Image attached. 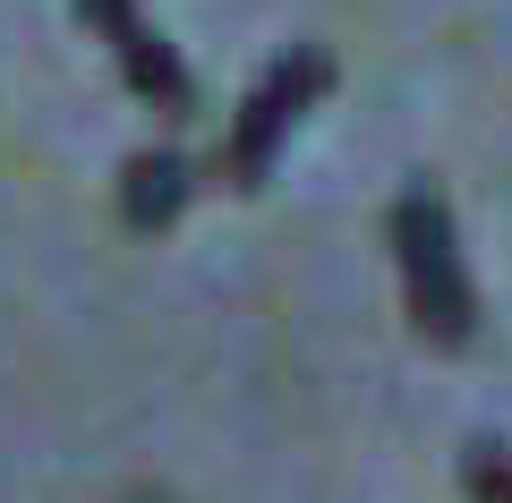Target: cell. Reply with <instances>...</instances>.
I'll return each mask as SVG.
<instances>
[{"label":"cell","instance_id":"6da1fadb","mask_svg":"<svg viewBox=\"0 0 512 503\" xmlns=\"http://www.w3.org/2000/svg\"><path fill=\"white\" fill-rule=\"evenodd\" d=\"M393 265H402V299L410 324H419L436 350H470L478 342V290L470 265H461V231H453V205H444L436 180H410L393 197Z\"/></svg>","mask_w":512,"mask_h":503},{"label":"cell","instance_id":"7a4b0ae2","mask_svg":"<svg viewBox=\"0 0 512 503\" xmlns=\"http://www.w3.org/2000/svg\"><path fill=\"white\" fill-rule=\"evenodd\" d=\"M325 94H333V52H325V43H291V52L248 86V103L231 111V128H222V188L256 197V188L274 180L282 137H291Z\"/></svg>","mask_w":512,"mask_h":503},{"label":"cell","instance_id":"3957f363","mask_svg":"<svg viewBox=\"0 0 512 503\" xmlns=\"http://www.w3.org/2000/svg\"><path fill=\"white\" fill-rule=\"evenodd\" d=\"M77 18L111 43V60H120L128 94H137L154 120H171V128L197 120V77H188L180 52H171V43L146 26V9H137V0H77Z\"/></svg>","mask_w":512,"mask_h":503},{"label":"cell","instance_id":"277c9868","mask_svg":"<svg viewBox=\"0 0 512 503\" xmlns=\"http://www.w3.org/2000/svg\"><path fill=\"white\" fill-rule=\"evenodd\" d=\"M188 188H197V171H188L171 145H146V154L120 162V222L128 231H163V222H180Z\"/></svg>","mask_w":512,"mask_h":503},{"label":"cell","instance_id":"5b68a950","mask_svg":"<svg viewBox=\"0 0 512 503\" xmlns=\"http://www.w3.org/2000/svg\"><path fill=\"white\" fill-rule=\"evenodd\" d=\"M461 486H470V503H512V452L495 444V435H478V444L461 452Z\"/></svg>","mask_w":512,"mask_h":503},{"label":"cell","instance_id":"8992f818","mask_svg":"<svg viewBox=\"0 0 512 503\" xmlns=\"http://www.w3.org/2000/svg\"><path fill=\"white\" fill-rule=\"evenodd\" d=\"M128 503H171V495H128Z\"/></svg>","mask_w":512,"mask_h":503}]
</instances>
